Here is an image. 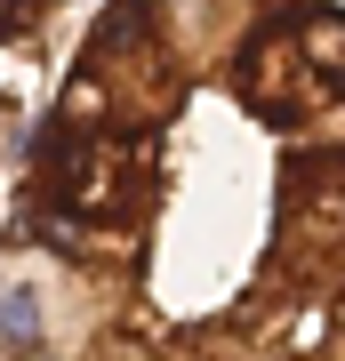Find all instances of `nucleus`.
Wrapping results in <instances>:
<instances>
[{"label":"nucleus","instance_id":"f257e3e1","mask_svg":"<svg viewBox=\"0 0 345 361\" xmlns=\"http://www.w3.org/2000/svg\"><path fill=\"white\" fill-rule=\"evenodd\" d=\"M0 361H345V0H97L0 201Z\"/></svg>","mask_w":345,"mask_h":361},{"label":"nucleus","instance_id":"f03ea898","mask_svg":"<svg viewBox=\"0 0 345 361\" xmlns=\"http://www.w3.org/2000/svg\"><path fill=\"white\" fill-rule=\"evenodd\" d=\"M64 0H0V161L25 153L40 104L64 73Z\"/></svg>","mask_w":345,"mask_h":361}]
</instances>
